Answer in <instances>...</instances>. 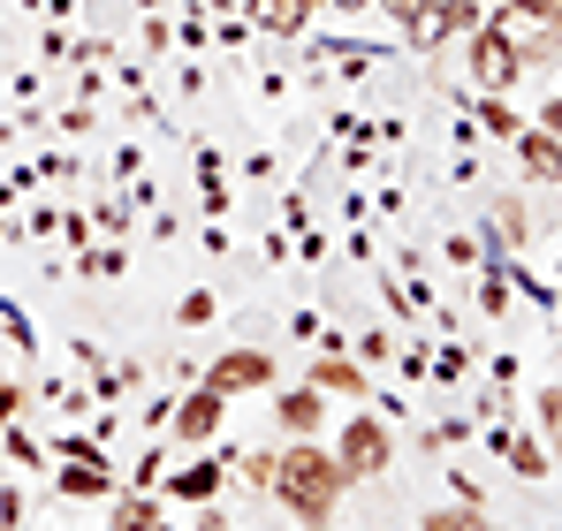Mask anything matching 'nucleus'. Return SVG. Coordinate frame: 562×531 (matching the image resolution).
I'll use <instances>...</instances> for the list:
<instances>
[{
  "instance_id": "1",
  "label": "nucleus",
  "mask_w": 562,
  "mask_h": 531,
  "mask_svg": "<svg viewBox=\"0 0 562 531\" xmlns=\"http://www.w3.org/2000/svg\"><path fill=\"white\" fill-rule=\"evenodd\" d=\"M342 463L327 455V448H312V441H296V448H281L274 455V494L304 517V524H327L335 517V501H342Z\"/></svg>"
},
{
  "instance_id": "2",
  "label": "nucleus",
  "mask_w": 562,
  "mask_h": 531,
  "mask_svg": "<svg viewBox=\"0 0 562 531\" xmlns=\"http://www.w3.org/2000/svg\"><path fill=\"white\" fill-rule=\"evenodd\" d=\"M486 31L509 38L525 61H548V54L562 46V15H555V8H525V0H502V15H494Z\"/></svg>"
},
{
  "instance_id": "3",
  "label": "nucleus",
  "mask_w": 562,
  "mask_h": 531,
  "mask_svg": "<svg viewBox=\"0 0 562 531\" xmlns=\"http://www.w3.org/2000/svg\"><path fill=\"white\" fill-rule=\"evenodd\" d=\"M335 463H342V478H380L387 471V426L380 418H350L335 433Z\"/></svg>"
},
{
  "instance_id": "4",
  "label": "nucleus",
  "mask_w": 562,
  "mask_h": 531,
  "mask_svg": "<svg viewBox=\"0 0 562 531\" xmlns=\"http://www.w3.org/2000/svg\"><path fill=\"white\" fill-rule=\"evenodd\" d=\"M517 77H525V54L479 23V31H471V84H479V91H509Z\"/></svg>"
},
{
  "instance_id": "5",
  "label": "nucleus",
  "mask_w": 562,
  "mask_h": 531,
  "mask_svg": "<svg viewBox=\"0 0 562 531\" xmlns=\"http://www.w3.org/2000/svg\"><path fill=\"white\" fill-rule=\"evenodd\" d=\"M274 380V357L267 350H228L205 364V387H221V395H244V387H267Z\"/></svg>"
},
{
  "instance_id": "6",
  "label": "nucleus",
  "mask_w": 562,
  "mask_h": 531,
  "mask_svg": "<svg viewBox=\"0 0 562 531\" xmlns=\"http://www.w3.org/2000/svg\"><path fill=\"white\" fill-rule=\"evenodd\" d=\"M221 418H228V395H221V387H198L183 410H176V433H183V441H213Z\"/></svg>"
},
{
  "instance_id": "7",
  "label": "nucleus",
  "mask_w": 562,
  "mask_h": 531,
  "mask_svg": "<svg viewBox=\"0 0 562 531\" xmlns=\"http://www.w3.org/2000/svg\"><path fill=\"white\" fill-rule=\"evenodd\" d=\"M274 410H281V426H289L296 441H312V433H319V418H327V395H319V387H289Z\"/></svg>"
},
{
  "instance_id": "8",
  "label": "nucleus",
  "mask_w": 562,
  "mask_h": 531,
  "mask_svg": "<svg viewBox=\"0 0 562 531\" xmlns=\"http://www.w3.org/2000/svg\"><path fill=\"white\" fill-rule=\"evenodd\" d=\"M517 160H525V176H532V182H562V137H548V129L517 137Z\"/></svg>"
},
{
  "instance_id": "9",
  "label": "nucleus",
  "mask_w": 562,
  "mask_h": 531,
  "mask_svg": "<svg viewBox=\"0 0 562 531\" xmlns=\"http://www.w3.org/2000/svg\"><path fill=\"white\" fill-rule=\"evenodd\" d=\"M304 15H312V0H251V23H259L267 38H296Z\"/></svg>"
},
{
  "instance_id": "10",
  "label": "nucleus",
  "mask_w": 562,
  "mask_h": 531,
  "mask_svg": "<svg viewBox=\"0 0 562 531\" xmlns=\"http://www.w3.org/2000/svg\"><path fill=\"white\" fill-rule=\"evenodd\" d=\"M114 478H106V463H99L92 448H69V471H61V494H106Z\"/></svg>"
},
{
  "instance_id": "11",
  "label": "nucleus",
  "mask_w": 562,
  "mask_h": 531,
  "mask_svg": "<svg viewBox=\"0 0 562 531\" xmlns=\"http://www.w3.org/2000/svg\"><path fill=\"white\" fill-rule=\"evenodd\" d=\"M213 486H221V463H190V471H176V501H213Z\"/></svg>"
},
{
  "instance_id": "12",
  "label": "nucleus",
  "mask_w": 562,
  "mask_h": 531,
  "mask_svg": "<svg viewBox=\"0 0 562 531\" xmlns=\"http://www.w3.org/2000/svg\"><path fill=\"white\" fill-rule=\"evenodd\" d=\"M312 387H319V395H327V387H335V395H366V372H358V364H327V357H319Z\"/></svg>"
},
{
  "instance_id": "13",
  "label": "nucleus",
  "mask_w": 562,
  "mask_h": 531,
  "mask_svg": "<svg viewBox=\"0 0 562 531\" xmlns=\"http://www.w3.org/2000/svg\"><path fill=\"white\" fill-rule=\"evenodd\" d=\"M502 455H509V471H517V478H540V471H548L540 441H525V433H509V441H502Z\"/></svg>"
},
{
  "instance_id": "14",
  "label": "nucleus",
  "mask_w": 562,
  "mask_h": 531,
  "mask_svg": "<svg viewBox=\"0 0 562 531\" xmlns=\"http://www.w3.org/2000/svg\"><path fill=\"white\" fill-rule=\"evenodd\" d=\"M434 23H441V38H449V31L471 38V31H479V8H471V0H441V8H434Z\"/></svg>"
},
{
  "instance_id": "15",
  "label": "nucleus",
  "mask_w": 562,
  "mask_h": 531,
  "mask_svg": "<svg viewBox=\"0 0 562 531\" xmlns=\"http://www.w3.org/2000/svg\"><path fill=\"white\" fill-rule=\"evenodd\" d=\"M479 122H486V129H494V137H517V114H509V106H502V99H479Z\"/></svg>"
},
{
  "instance_id": "16",
  "label": "nucleus",
  "mask_w": 562,
  "mask_h": 531,
  "mask_svg": "<svg viewBox=\"0 0 562 531\" xmlns=\"http://www.w3.org/2000/svg\"><path fill=\"white\" fill-rule=\"evenodd\" d=\"M122 531H153L160 517H153V501H122V517H114Z\"/></svg>"
},
{
  "instance_id": "17",
  "label": "nucleus",
  "mask_w": 562,
  "mask_h": 531,
  "mask_svg": "<svg viewBox=\"0 0 562 531\" xmlns=\"http://www.w3.org/2000/svg\"><path fill=\"white\" fill-rule=\"evenodd\" d=\"M15 524H23V494L0 478V531H15Z\"/></svg>"
},
{
  "instance_id": "18",
  "label": "nucleus",
  "mask_w": 562,
  "mask_h": 531,
  "mask_svg": "<svg viewBox=\"0 0 562 531\" xmlns=\"http://www.w3.org/2000/svg\"><path fill=\"white\" fill-rule=\"evenodd\" d=\"M395 23H418V15H434V0H380Z\"/></svg>"
},
{
  "instance_id": "19",
  "label": "nucleus",
  "mask_w": 562,
  "mask_h": 531,
  "mask_svg": "<svg viewBox=\"0 0 562 531\" xmlns=\"http://www.w3.org/2000/svg\"><path fill=\"white\" fill-rule=\"evenodd\" d=\"M244 478L251 486H274V455H244Z\"/></svg>"
},
{
  "instance_id": "20",
  "label": "nucleus",
  "mask_w": 562,
  "mask_h": 531,
  "mask_svg": "<svg viewBox=\"0 0 562 531\" xmlns=\"http://www.w3.org/2000/svg\"><path fill=\"white\" fill-rule=\"evenodd\" d=\"M15 410H23V395H15V387L0 380V418H15Z\"/></svg>"
},
{
  "instance_id": "21",
  "label": "nucleus",
  "mask_w": 562,
  "mask_h": 531,
  "mask_svg": "<svg viewBox=\"0 0 562 531\" xmlns=\"http://www.w3.org/2000/svg\"><path fill=\"white\" fill-rule=\"evenodd\" d=\"M548 137H562V99H555V106H548Z\"/></svg>"
},
{
  "instance_id": "22",
  "label": "nucleus",
  "mask_w": 562,
  "mask_h": 531,
  "mask_svg": "<svg viewBox=\"0 0 562 531\" xmlns=\"http://www.w3.org/2000/svg\"><path fill=\"white\" fill-rule=\"evenodd\" d=\"M525 8H555V15H562V0H525Z\"/></svg>"
},
{
  "instance_id": "23",
  "label": "nucleus",
  "mask_w": 562,
  "mask_h": 531,
  "mask_svg": "<svg viewBox=\"0 0 562 531\" xmlns=\"http://www.w3.org/2000/svg\"><path fill=\"white\" fill-rule=\"evenodd\" d=\"M335 8H373V0H335Z\"/></svg>"
},
{
  "instance_id": "24",
  "label": "nucleus",
  "mask_w": 562,
  "mask_h": 531,
  "mask_svg": "<svg viewBox=\"0 0 562 531\" xmlns=\"http://www.w3.org/2000/svg\"><path fill=\"white\" fill-rule=\"evenodd\" d=\"M426 531H441V524H434V517H426Z\"/></svg>"
},
{
  "instance_id": "25",
  "label": "nucleus",
  "mask_w": 562,
  "mask_h": 531,
  "mask_svg": "<svg viewBox=\"0 0 562 531\" xmlns=\"http://www.w3.org/2000/svg\"><path fill=\"white\" fill-rule=\"evenodd\" d=\"M479 531H502V524H479Z\"/></svg>"
},
{
  "instance_id": "26",
  "label": "nucleus",
  "mask_w": 562,
  "mask_h": 531,
  "mask_svg": "<svg viewBox=\"0 0 562 531\" xmlns=\"http://www.w3.org/2000/svg\"><path fill=\"white\" fill-rule=\"evenodd\" d=\"M0 471H8V455H0Z\"/></svg>"
},
{
  "instance_id": "27",
  "label": "nucleus",
  "mask_w": 562,
  "mask_h": 531,
  "mask_svg": "<svg viewBox=\"0 0 562 531\" xmlns=\"http://www.w3.org/2000/svg\"><path fill=\"white\" fill-rule=\"evenodd\" d=\"M153 531H168V524H153Z\"/></svg>"
},
{
  "instance_id": "28",
  "label": "nucleus",
  "mask_w": 562,
  "mask_h": 531,
  "mask_svg": "<svg viewBox=\"0 0 562 531\" xmlns=\"http://www.w3.org/2000/svg\"><path fill=\"white\" fill-rule=\"evenodd\" d=\"M312 8H319V0H312Z\"/></svg>"
},
{
  "instance_id": "29",
  "label": "nucleus",
  "mask_w": 562,
  "mask_h": 531,
  "mask_svg": "<svg viewBox=\"0 0 562 531\" xmlns=\"http://www.w3.org/2000/svg\"><path fill=\"white\" fill-rule=\"evenodd\" d=\"M114 531H122V524H114Z\"/></svg>"
}]
</instances>
